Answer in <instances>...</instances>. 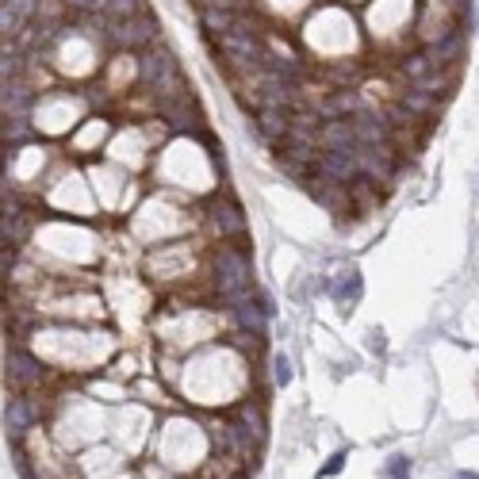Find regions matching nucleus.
I'll list each match as a JSON object with an SVG mask.
<instances>
[{
	"instance_id": "nucleus-1",
	"label": "nucleus",
	"mask_w": 479,
	"mask_h": 479,
	"mask_svg": "<svg viewBox=\"0 0 479 479\" xmlns=\"http://www.w3.org/2000/svg\"><path fill=\"white\" fill-rule=\"evenodd\" d=\"M215 269H219V288H223V296L231 299V303L249 296V261L238 249H219Z\"/></svg>"
},
{
	"instance_id": "nucleus-2",
	"label": "nucleus",
	"mask_w": 479,
	"mask_h": 479,
	"mask_svg": "<svg viewBox=\"0 0 479 479\" xmlns=\"http://www.w3.org/2000/svg\"><path fill=\"white\" fill-rule=\"evenodd\" d=\"M318 169H323L330 181H338V184L353 181V177L361 173V150H326L323 161H318Z\"/></svg>"
},
{
	"instance_id": "nucleus-3",
	"label": "nucleus",
	"mask_w": 479,
	"mask_h": 479,
	"mask_svg": "<svg viewBox=\"0 0 479 479\" xmlns=\"http://www.w3.org/2000/svg\"><path fill=\"white\" fill-rule=\"evenodd\" d=\"M219 42H223V50L234 62H242V66H249V62L257 58V39L246 27H226V31H219Z\"/></svg>"
},
{
	"instance_id": "nucleus-4",
	"label": "nucleus",
	"mask_w": 479,
	"mask_h": 479,
	"mask_svg": "<svg viewBox=\"0 0 479 479\" xmlns=\"http://www.w3.org/2000/svg\"><path fill=\"white\" fill-rule=\"evenodd\" d=\"M8 380L16 383V388H31V383L42 380V364L35 361L27 349H12L8 353Z\"/></svg>"
},
{
	"instance_id": "nucleus-5",
	"label": "nucleus",
	"mask_w": 479,
	"mask_h": 479,
	"mask_svg": "<svg viewBox=\"0 0 479 479\" xmlns=\"http://www.w3.org/2000/svg\"><path fill=\"white\" fill-rule=\"evenodd\" d=\"M323 146L326 150H361V138H356V127L345 123V119H330V123L323 127Z\"/></svg>"
},
{
	"instance_id": "nucleus-6",
	"label": "nucleus",
	"mask_w": 479,
	"mask_h": 479,
	"mask_svg": "<svg viewBox=\"0 0 479 479\" xmlns=\"http://www.w3.org/2000/svg\"><path fill=\"white\" fill-rule=\"evenodd\" d=\"M234 314H238V323L246 326V330H253V334H264V323H269V307H257L253 299H238V303H234Z\"/></svg>"
},
{
	"instance_id": "nucleus-7",
	"label": "nucleus",
	"mask_w": 479,
	"mask_h": 479,
	"mask_svg": "<svg viewBox=\"0 0 479 479\" xmlns=\"http://www.w3.org/2000/svg\"><path fill=\"white\" fill-rule=\"evenodd\" d=\"M173 58H169V54H154V58L146 62V66H142V77H146L150 84H154V89H161V84H169L173 81Z\"/></svg>"
},
{
	"instance_id": "nucleus-8",
	"label": "nucleus",
	"mask_w": 479,
	"mask_h": 479,
	"mask_svg": "<svg viewBox=\"0 0 479 479\" xmlns=\"http://www.w3.org/2000/svg\"><path fill=\"white\" fill-rule=\"evenodd\" d=\"M35 12L31 0H4V31L8 35H19V27H24V19Z\"/></svg>"
},
{
	"instance_id": "nucleus-9",
	"label": "nucleus",
	"mask_w": 479,
	"mask_h": 479,
	"mask_svg": "<svg viewBox=\"0 0 479 479\" xmlns=\"http://www.w3.org/2000/svg\"><path fill=\"white\" fill-rule=\"evenodd\" d=\"M215 226L223 234H242L246 231V215L234 204H215Z\"/></svg>"
},
{
	"instance_id": "nucleus-10",
	"label": "nucleus",
	"mask_w": 479,
	"mask_h": 479,
	"mask_svg": "<svg viewBox=\"0 0 479 479\" xmlns=\"http://www.w3.org/2000/svg\"><path fill=\"white\" fill-rule=\"evenodd\" d=\"M27 422H31V410H27L24 399H12L8 410H4V426H8V437H19L27 430Z\"/></svg>"
},
{
	"instance_id": "nucleus-11",
	"label": "nucleus",
	"mask_w": 479,
	"mask_h": 479,
	"mask_svg": "<svg viewBox=\"0 0 479 479\" xmlns=\"http://www.w3.org/2000/svg\"><path fill=\"white\" fill-rule=\"evenodd\" d=\"M27 108H31V92L16 81L4 84V111H8V116H27Z\"/></svg>"
},
{
	"instance_id": "nucleus-12",
	"label": "nucleus",
	"mask_w": 479,
	"mask_h": 479,
	"mask_svg": "<svg viewBox=\"0 0 479 479\" xmlns=\"http://www.w3.org/2000/svg\"><path fill=\"white\" fill-rule=\"evenodd\" d=\"M356 138H361V146H376V142H383V123L372 116H361L356 119Z\"/></svg>"
},
{
	"instance_id": "nucleus-13",
	"label": "nucleus",
	"mask_w": 479,
	"mask_h": 479,
	"mask_svg": "<svg viewBox=\"0 0 479 479\" xmlns=\"http://www.w3.org/2000/svg\"><path fill=\"white\" fill-rule=\"evenodd\" d=\"M456 46H460V31H449L445 39L433 46V58H437V62H449V58L456 54Z\"/></svg>"
},
{
	"instance_id": "nucleus-14",
	"label": "nucleus",
	"mask_w": 479,
	"mask_h": 479,
	"mask_svg": "<svg viewBox=\"0 0 479 479\" xmlns=\"http://www.w3.org/2000/svg\"><path fill=\"white\" fill-rule=\"evenodd\" d=\"M273 376H276V383H280V388H288L291 376H296V372H291V361H288L284 353H276V356H273Z\"/></svg>"
},
{
	"instance_id": "nucleus-15",
	"label": "nucleus",
	"mask_w": 479,
	"mask_h": 479,
	"mask_svg": "<svg viewBox=\"0 0 479 479\" xmlns=\"http://www.w3.org/2000/svg\"><path fill=\"white\" fill-rule=\"evenodd\" d=\"M388 479H410V456H391L388 460Z\"/></svg>"
},
{
	"instance_id": "nucleus-16",
	"label": "nucleus",
	"mask_w": 479,
	"mask_h": 479,
	"mask_svg": "<svg viewBox=\"0 0 479 479\" xmlns=\"http://www.w3.org/2000/svg\"><path fill=\"white\" fill-rule=\"evenodd\" d=\"M4 138H12V142L27 138V123H24V116H12L8 123H4Z\"/></svg>"
},
{
	"instance_id": "nucleus-17",
	"label": "nucleus",
	"mask_w": 479,
	"mask_h": 479,
	"mask_svg": "<svg viewBox=\"0 0 479 479\" xmlns=\"http://www.w3.org/2000/svg\"><path fill=\"white\" fill-rule=\"evenodd\" d=\"M406 104H410L414 111H426V108H430V96H426V89H418L414 96H406Z\"/></svg>"
},
{
	"instance_id": "nucleus-18",
	"label": "nucleus",
	"mask_w": 479,
	"mask_h": 479,
	"mask_svg": "<svg viewBox=\"0 0 479 479\" xmlns=\"http://www.w3.org/2000/svg\"><path fill=\"white\" fill-rule=\"evenodd\" d=\"M341 468H345V453H334V456H330V464L323 468V476H338Z\"/></svg>"
},
{
	"instance_id": "nucleus-19",
	"label": "nucleus",
	"mask_w": 479,
	"mask_h": 479,
	"mask_svg": "<svg viewBox=\"0 0 479 479\" xmlns=\"http://www.w3.org/2000/svg\"><path fill=\"white\" fill-rule=\"evenodd\" d=\"M73 4H81V8H104V4H111V0H73Z\"/></svg>"
},
{
	"instance_id": "nucleus-20",
	"label": "nucleus",
	"mask_w": 479,
	"mask_h": 479,
	"mask_svg": "<svg viewBox=\"0 0 479 479\" xmlns=\"http://www.w3.org/2000/svg\"><path fill=\"white\" fill-rule=\"evenodd\" d=\"M456 479H479L476 471H456Z\"/></svg>"
}]
</instances>
